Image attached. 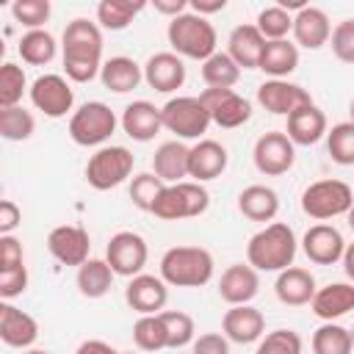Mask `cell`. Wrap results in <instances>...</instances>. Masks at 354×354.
<instances>
[{
    "mask_svg": "<svg viewBox=\"0 0 354 354\" xmlns=\"http://www.w3.org/2000/svg\"><path fill=\"white\" fill-rule=\"evenodd\" d=\"M144 80L160 94H171L185 83V64L177 53H155L144 64Z\"/></svg>",
    "mask_w": 354,
    "mask_h": 354,
    "instance_id": "20",
    "label": "cell"
},
{
    "mask_svg": "<svg viewBox=\"0 0 354 354\" xmlns=\"http://www.w3.org/2000/svg\"><path fill=\"white\" fill-rule=\"evenodd\" d=\"M260 290V277H257V268H252L249 263H235L230 266L221 279H218V296L235 307V304H249Z\"/></svg>",
    "mask_w": 354,
    "mask_h": 354,
    "instance_id": "22",
    "label": "cell"
},
{
    "mask_svg": "<svg viewBox=\"0 0 354 354\" xmlns=\"http://www.w3.org/2000/svg\"><path fill=\"white\" fill-rule=\"evenodd\" d=\"M351 351H354L351 329L326 321L313 332V354H351Z\"/></svg>",
    "mask_w": 354,
    "mask_h": 354,
    "instance_id": "35",
    "label": "cell"
},
{
    "mask_svg": "<svg viewBox=\"0 0 354 354\" xmlns=\"http://www.w3.org/2000/svg\"><path fill=\"white\" fill-rule=\"evenodd\" d=\"M238 210L249 221H274L279 213V196L268 185H246L238 194Z\"/></svg>",
    "mask_w": 354,
    "mask_h": 354,
    "instance_id": "31",
    "label": "cell"
},
{
    "mask_svg": "<svg viewBox=\"0 0 354 354\" xmlns=\"http://www.w3.org/2000/svg\"><path fill=\"white\" fill-rule=\"evenodd\" d=\"M30 102L44 116L61 119V116H66L72 111L75 94H72V86L61 75H39L30 83Z\"/></svg>",
    "mask_w": 354,
    "mask_h": 354,
    "instance_id": "13",
    "label": "cell"
},
{
    "mask_svg": "<svg viewBox=\"0 0 354 354\" xmlns=\"http://www.w3.org/2000/svg\"><path fill=\"white\" fill-rule=\"evenodd\" d=\"M343 268H346V277L354 279V241L346 243V252H343Z\"/></svg>",
    "mask_w": 354,
    "mask_h": 354,
    "instance_id": "55",
    "label": "cell"
},
{
    "mask_svg": "<svg viewBox=\"0 0 354 354\" xmlns=\"http://www.w3.org/2000/svg\"><path fill=\"white\" fill-rule=\"evenodd\" d=\"M11 14L19 25H25L30 30H41V25L53 14V6H50V0H17L11 6Z\"/></svg>",
    "mask_w": 354,
    "mask_h": 354,
    "instance_id": "45",
    "label": "cell"
},
{
    "mask_svg": "<svg viewBox=\"0 0 354 354\" xmlns=\"http://www.w3.org/2000/svg\"><path fill=\"white\" fill-rule=\"evenodd\" d=\"M163 326H166V340H169V348H183L188 343H194V318L183 310H163L158 313Z\"/></svg>",
    "mask_w": 354,
    "mask_h": 354,
    "instance_id": "44",
    "label": "cell"
},
{
    "mask_svg": "<svg viewBox=\"0 0 354 354\" xmlns=\"http://www.w3.org/2000/svg\"><path fill=\"white\" fill-rule=\"evenodd\" d=\"M274 290H277V299L282 304H288V307H304L318 293L313 274L307 268H296V266L279 271V277L274 282Z\"/></svg>",
    "mask_w": 354,
    "mask_h": 354,
    "instance_id": "25",
    "label": "cell"
},
{
    "mask_svg": "<svg viewBox=\"0 0 354 354\" xmlns=\"http://www.w3.org/2000/svg\"><path fill=\"white\" fill-rule=\"evenodd\" d=\"M36 130V119L22 105L17 108H0V136L6 141H28Z\"/></svg>",
    "mask_w": 354,
    "mask_h": 354,
    "instance_id": "38",
    "label": "cell"
},
{
    "mask_svg": "<svg viewBox=\"0 0 354 354\" xmlns=\"http://www.w3.org/2000/svg\"><path fill=\"white\" fill-rule=\"evenodd\" d=\"M207 205H210V194L202 188V183L185 180L177 185H166V191L160 194V199L152 207V216H158L163 221L196 218L207 210Z\"/></svg>",
    "mask_w": 354,
    "mask_h": 354,
    "instance_id": "6",
    "label": "cell"
},
{
    "mask_svg": "<svg viewBox=\"0 0 354 354\" xmlns=\"http://www.w3.org/2000/svg\"><path fill=\"white\" fill-rule=\"evenodd\" d=\"M326 152L340 166H354V122H340L326 130Z\"/></svg>",
    "mask_w": 354,
    "mask_h": 354,
    "instance_id": "40",
    "label": "cell"
},
{
    "mask_svg": "<svg viewBox=\"0 0 354 354\" xmlns=\"http://www.w3.org/2000/svg\"><path fill=\"white\" fill-rule=\"evenodd\" d=\"M293 39L296 47H307V50H318L332 39V25L326 11L307 6L304 11H299L293 17Z\"/></svg>",
    "mask_w": 354,
    "mask_h": 354,
    "instance_id": "26",
    "label": "cell"
},
{
    "mask_svg": "<svg viewBox=\"0 0 354 354\" xmlns=\"http://www.w3.org/2000/svg\"><path fill=\"white\" fill-rule=\"evenodd\" d=\"M28 88V80H25V69L6 61L0 66V108H17L22 94Z\"/></svg>",
    "mask_w": 354,
    "mask_h": 354,
    "instance_id": "43",
    "label": "cell"
},
{
    "mask_svg": "<svg viewBox=\"0 0 354 354\" xmlns=\"http://www.w3.org/2000/svg\"><path fill=\"white\" fill-rule=\"evenodd\" d=\"M166 191V183L155 174V171H144V174H136L133 183H130V199L138 210H147L152 213L155 202L160 199V194Z\"/></svg>",
    "mask_w": 354,
    "mask_h": 354,
    "instance_id": "41",
    "label": "cell"
},
{
    "mask_svg": "<svg viewBox=\"0 0 354 354\" xmlns=\"http://www.w3.org/2000/svg\"><path fill=\"white\" fill-rule=\"evenodd\" d=\"M122 130L133 138V141H152L160 130H163V116L160 108H155L147 100H136L124 108L122 113Z\"/></svg>",
    "mask_w": 354,
    "mask_h": 354,
    "instance_id": "24",
    "label": "cell"
},
{
    "mask_svg": "<svg viewBox=\"0 0 354 354\" xmlns=\"http://www.w3.org/2000/svg\"><path fill=\"white\" fill-rule=\"evenodd\" d=\"M257 102L268 111V113H277V116H290L296 108L301 105H310L313 97L304 86L299 83H290V80H266L260 83L257 88Z\"/></svg>",
    "mask_w": 354,
    "mask_h": 354,
    "instance_id": "15",
    "label": "cell"
},
{
    "mask_svg": "<svg viewBox=\"0 0 354 354\" xmlns=\"http://www.w3.org/2000/svg\"><path fill=\"white\" fill-rule=\"evenodd\" d=\"M346 221H348V227H351V230H354V205H351V210H348V213H346Z\"/></svg>",
    "mask_w": 354,
    "mask_h": 354,
    "instance_id": "56",
    "label": "cell"
},
{
    "mask_svg": "<svg viewBox=\"0 0 354 354\" xmlns=\"http://www.w3.org/2000/svg\"><path fill=\"white\" fill-rule=\"evenodd\" d=\"M88 249H91V241H88V232L83 227L61 224V227H53L47 235V252L61 266H77L80 268L88 260Z\"/></svg>",
    "mask_w": 354,
    "mask_h": 354,
    "instance_id": "14",
    "label": "cell"
},
{
    "mask_svg": "<svg viewBox=\"0 0 354 354\" xmlns=\"http://www.w3.org/2000/svg\"><path fill=\"white\" fill-rule=\"evenodd\" d=\"M133 340L141 351H160V348H169V340H166V326L160 321V315H141L136 324H133Z\"/></svg>",
    "mask_w": 354,
    "mask_h": 354,
    "instance_id": "39",
    "label": "cell"
},
{
    "mask_svg": "<svg viewBox=\"0 0 354 354\" xmlns=\"http://www.w3.org/2000/svg\"><path fill=\"white\" fill-rule=\"evenodd\" d=\"M254 166L260 174L266 177H279L285 171L293 169V160H296V144L282 133V130H271V133H263L257 141H254Z\"/></svg>",
    "mask_w": 354,
    "mask_h": 354,
    "instance_id": "11",
    "label": "cell"
},
{
    "mask_svg": "<svg viewBox=\"0 0 354 354\" xmlns=\"http://www.w3.org/2000/svg\"><path fill=\"white\" fill-rule=\"evenodd\" d=\"M188 155H191V147L180 144V141H166L155 149V158H152V171L166 183V185H177V183H185L188 177Z\"/></svg>",
    "mask_w": 354,
    "mask_h": 354,
    "instance_id": "27",
    "label": "cell"
},
{
    "mask_svg": "<svg viewBox=\"0 0 354 354\" xmlns=\"http://www.w3.org/2000/svg\"><path fill=\"white\" fill-rule=\"evenodd\" d=\"M75 354H119V351L113 346H108L105 340H83Z\"/></svg>",
    "mask_w": 354,
    "mask_h": 354,
    "instance_id": "54",
    "label": "cell"
},
{
    "mask_svg": "<svg viewBox=\"0 0 354 354\" xmlns=\"http://www.w3.org/2000/svg\"><path fill=\"white\" fill-rule=\"evenodd\" d=\"M160 279L174 288H202L213 279V254L202 246H174L160 257Z\"/></svg>",
    "mask_w": 354,
    "mask_h": 354,
    "instance_id": "3",
    "label": "cell"
},
{
    "mask_svg": "<svg viewBox=\"0 0 354 354\" xmlns=\"http://www.w3.org/2000/svg\"><path fill=\"white\" fill-rule=\"evenodd\" d=\"M124 301L138 315H158V313H163V307L169 301L166 282L160 277H152V274H138V277H133L127 282Z\"/></svg>",
    "mask_w": 354,
    "mask_h": 354,
    "instance_id": "16",
    "label": "cell"
},
{
    "mask_svg": "<svg viewBox=\"0 0 354 354\" xmlns=\"http://www.w3.org/2000/svg\"><path fill=\"white\" fill-rule=\"evenodd\" d=\"M19 58L30 66H44L55 58V39L47 30H28L19 39Z\"/></svg>",
    "mask_w": 354,
    "mask_h": 354,
    "instance_id": "37",
    "label": "cell"
},
{
    "mask_svg": "<svg viewBox=\"0 0 354 354\" xmlns=\"http://www.w3.org/2000/svg\"><path fill=\"white\" fill-rule=\"evenodd\" d=\"M230 163V155H227V147L213 141V138H202L199 144L191 147V155H188V177H194V183H207V180H216L224 174Z\"/></svg>",
    "mask_w": 354,
    "mask_h": 354,
    "instance_id": "19",
    "label": "cell"
},
{
    "mask_svg": "<svg viewBox=\"0 0 354 354\" xmlns=\"http://www.w3.org/2000/svg\"><path fill=\"white\" fill-rule=\"evenodd\" d=\"M22 266V243L14 235H0V271Z\"/></svg>",
    "mask_w": 354,
    "mask_h": 354,
    "instance_id": "50",
    "label": "cell"
},
{
    "mask_svg": "<svg viewBox=\"0 0 354 354\" xmlns=\"http://www.w3.org/2000/svg\"><path fill=\"white\" fill-rule=\"evenodd\" d=\"M77 290L86 296V299H102L111 285H113V268L108 266V260H86L80 268H77Z\"/></svg>",
    "mask_w": 354,
    "mask_h": 354,
    "instance_id": "33",
    "label": "cell"
},
{
    "mask_svg": "<svg viewBox=\"0 0 354 354\" xmlns=\"http://www.w3.org/2000/svg\"><path fill=\"white\" fill-rule=\"evenodd\" d=\"M254 354H301V337L293 329H274L260 337Z\"/></svg>",
    "mask_w": 354,
    "mask_h": 354,
    "instance_id": "46",
    "label": "cell"
},
{
    "mask_svg": "<svg viewBox=\"0 0 354 354\" xmlns=\"http://www.w3.org/2000/svg\"><path fill=\"white\" fill-rule=\"evenodd\" d=\"M100 80L108 91L113 94H127L133 88H138V83L144 80V69L127 58V55H116V58H108L100 69Z\"/></svg>",
    "mask_w": 354,
    "mask_h": 354,
    "instance_id": "29",
    "label": "cell"
},
{
    "mask_svg": "<svg viewBox=\"0 0 354 354\" xmlns=\"http://www.w3.org/2000/svg\"><path fill=\"white\" fill-rule=\"evenodd\" d=\"M133 171V152L127 147H100L86 163V183L94 191L122 185Z\"/></svg>",
    "mask_w": 354,
    "mask_h": 354,
    "instance_id": "8",
    "label": "cell"
},
{
    "mask_svg": "<svg viewBox=\"0 0 354 354\" xmlns=\"http://www.w3.org/2000/svg\"><path fill=\"white\" fill-rule=\"evenodd\" d=\"M166 36H169L171 50L180 58H194V61H207L216 53V44H218L216 28L194 11H185V14L174 17L166 28Z\"/></svg>",
    "mask_w": 354,
    "mask_h": 354,
    "instance_id": "4",
    "label": "cell"
},
{
    "mask_svg": "<svg viewBox=\"0 0 354 354\" xmlns=\"http://www.w3.org/2000/svg\"><path fill=\"white\" fill-rule=\"evenodd\" d=\"M254 28L260 30V36L266 41H279L288 33H293V17L285 8H279V6H268V8H263L257 14Z\"/></svg>",
    "mask_w": 354,
    "mask_h": 354,
    "instance_id": "42",
    "label": "cell"
},
{
    "mask_svg": "<svg viewBox=\"0 0 354 354\" xmlns=\"http://www.w3.org/2000/svg\"><path fill=\"white\" fill-rule=\"evenodd\" d=\"M152 8H155L158 14H163V17L174 19V17H180V14H185L188 0H155V3H152Z\"/></svg>",
    "mask_w": 354,
    "mask_h": 354,
    "instance_id": "52",
    "label": "cell"
},
{
    "mask_svg": "<svg viewBox=\"0 0 354 354\" xmlns=\"http://www.w3.org/2000/svg\"><path fill=\"white\" fill-rule=\"evenodd\" d=\"M246 257H249V266L257 268V271H285V268H290L293 257H296L293 230L282 221L266 224L260 232H254L249 238Z\"/></svg>",
    "mask_w": 354,
    "mask_h": 354,
    "instance_id": "2",
    "label": "cell"
},
{
    "mask_svg": "<svg viewBox=\"0 0 354 354\" xmlns=\"http://www.w3.org/2000/svg\"><path fill=\"white\" fill-rule=\"evenodd\" d=\"M241 77V66L227 53H213L207 61H202V80L207 88H232Z\"/></svg>",
    "mask_w": 354,
    "mask_h": 354,
    "instance_id": "36",
    "label": "cell"
},
{
    "mask_svg": "<svg viewBox=\"0 0 354 354\" xmlns=\"http://www.w3.org/2000/svg\"><path fill=\"white\" fill-rule=\"evenodd\" d=\"M188 6H191V11H194V14H199V17H205V19H207V14L224 11V8H227V0H191Z\"/></svg>",
    "mask_w": 354,
    "mask_h": 354,
    "instance_id": "53",
    "label": "cell"
},
{
    "mask_svg": "<svg viewBox=\"0 0 354 354\" xmlns=\"http://www.w3.org/2000/svg\"><path fill=\"white\" fill-rule=\"evenodd\" d=\"M147 257H149L147 241L133 230H122V232L111 235V241L105 246V260L113 268V274H119V277H130V279L138 277L141 268L147 266Z\"/></svg>",
    "mask_w": 354,
    "mask_h": 354,
    "instance_id": "10",
    "label": "cell"
},
{
    "mask_svg": "<svg viewBox=\"0 0 354 354\" xmlns=\"http://www.w3.org/2000/svg\"><path fill=\"white\" fill-rule=\"evenodd\" d=\"M39 337V324L25 310L3 301L0 304V340L8 348H30Z\"/></svg>",
    "mask_w": 354,
    "mask_h": 354,
    "instance_id": "21",
    "label": "cell"
},
{
    "mask_svg": "<svg viewBox=\"0 0 354 354\" xmlns=\"http://www.w3.org/2000/svg\"><path fill=\"white\" fill-rule=\"evenodd\" d=\"M351 340H354V329H351Z\"/></svg>",
    "mask_w": 354,
    "mask_h": 354,
    "instance_id": "60",
    "label": "cell"
},
{
    "mask_svg": "<svg viewBox=\"0 0 354 354\" xmlns=\"http://www.w3.org/2000/svg\"><path fill=\"white\" fill-rule=\"evenodd\" d=\"M301 249H304V254H307L310 263H315V266H335L337 260H343L346 241H343V235L335 227L315 224V227H310L304 232Z\"/></svg>",
    "mask_w": 354,
    "mask_h": 354,
    "instance_id": "17",
    "label": "cell"
},
{
    "mask_svg": "<svg viewBox=\"0 0 354 354\" xmlns=\"http://www.w3.org/2000/svg\"><path fill=\"white\" fill-rule=\"evenodd\" d=\"M116 130V116L105 102H83L69 119V138L77 147H100Z\"/></svg>",
    "mask_w": 354,
    "mask_h": 354,
    "instance_id": "7",
    "label": "cell"
},
{
    "mask_svg": "<svg viewBox=\"0 0 354 354\" xmlns=\"http://www.w3.org/2000/svg\"><path fill=\"white\" fill-rule=\"evenodd\" d=\"M285 136H288L293 144H299V147L318 144V141L326 136V113H324L315 102L296 108V111L288 116Z\"/></svg>",
    "mask_w": 354,
    "mask_h": 354,
    "instance_id": "23",
    "label": "cell"
},
{
    "mask_svg": "<svg viewBox=\"0 0 354 354\" xmlns=\"http://www.w3.org/2000/svg\"><path fill=\"white\" fill-rule=\"evenodd\" d=\"M163 127L177 138H199L210 127V113L199 97H171L163 108Z\"/></svg>",
    "mask_w": 354,
    "mask_h": 354,
    "instance_id": "9",
    "label": "cell"
},
{
    "mask_svg": "<svg viewBox=\"0 0 354 354\" xmlns=\"http://www.w3.org/2000/svg\"><path fill=\"white\" fill-rule=\"evenodd\" d=\"M310 307H313V313L318 318L335 321V318H340V315H346V313L354 310V285H348V282H332V285H326V288H321L315 293V299L310 301Z\"/></svg>",
    "mask_w": 354,
    "mask_h": 354,
    "instance_id": "30",
    "label": "cell"
},
{
    "mask_svg": "<svg viewBox=\"0 0 354 354\" xmlns=\"http://www.w3.org/2000/svg\"><path fill=\"white\" fill-rule=\"evenodd\" d=\"M354 205V191L343 180H318L304 188L301 194V210L310 218L326 221L335 216H346Z\"/></svg>",
    "mask_w": 354,
    "mask_h": 354,
    "instance_id": "5",
    "label": "cell"
},
{
    "mask_svg": "<svg viewBox=\"0 0 354 354\" xmlns=\"http://www.w3.org/2000/svg\"><path fill=\"white\" fill-rule=\"evenodd\" d=\"M25 354H50V351H44V348H28Z\"/></svg>",
    "mask_w": 354,
    "mask_h": 354,
    "instance_id": "57",
    "label": "cell"
},
{
    "mask_svg": "<svg viewBox=\"0 0 354 354\" xmlns=\"http://www.w3.org/2000/svg\"><path fill=\"white\" fill-rule=\"evenodd\" d=\"M332 53L343 64H354V19H343L332 30Z\"/></svg>",
    "mask_w": 354,
    "mask_h": 354,
    "instance_id": "47",
    "label": "cell"
},
{
    "mask_svg": "<svg viewBox=\"0 0 354 354\" xmlns=\"http://www.w3.org/2000/svg\"><path fill=\"white\" fill-rule=\"evenodd\" d=\"M119 354H133V351H119Z\"/></svg>",
    "mask_w": 354,
    "mask_h": 354,
    "instance_id": "59",
    "label": "cell"
},
{
    "mask_svg": "<svg viewBox=\"0 0 354 354\" xmlns=\"http://www.w3.org/2000/svg\"><path fill=\"white\" fill-rule=\"evenodd\" d=\"M25 288H28V268H25V263L17 266V268L0 271V296H3L6 301L14 299V296H22Z\"/></svg>",
    "mask_w": 354,
    "mask_h": 354,
    "instance_id": "48",
    "label": "cell"
},
{
    "mask_svg": "<svg viewBox=\"0 0 354 354\" xmlns=\"http://www.w3.org/2000/svg\"><path fill=\"white\" fill-rule=\"evenodd\" d=\"M221 329H224V337L232 340V343H254L266 335V318L257 307L252 304H235L224 313L221 318Z\"/></svg>",
    "mask_w": 354,
    "mask_h": 354,
    "instance_id": "18",
    "label": "cell"
},
{
    "mask_svg": "<svg viewBox=\"0 0 354 354\" xmlns=\"http://www.w3.org/2000/svg\"><path fill=\"white\" fill-rule=\"evenodd\" d=\"M348 113H351V119H348V122H354V97H351V102H348Z\"/></svg>",
    "mask_w": 354,
    "mask_h": 354,
    "instance_id": "58",
    "label": "cell"
},
{
    "mask_svg": "<svg viewBox=\"0 0 354 354\" xmlns=\"http://www.w3.org/2000/svg\"><path fill=\"white\" fill-rule=\"evenodd\" d=\"M263 47H266V39L260 36V30L254 25H238V28H232V33L227 39V55L241 69H257Z\"/></svg>",
    "mask_w": 354,
    "mask_h": 354,
    "instance_id": "28",
    "label": "cell"
},
{
    "mask_svg": "<svg viewBox=\"0 0 354 354\" xmlns=\"http://www.w3.org/2000/svg\"><path fill=\"white\" fill-rule=\"evenodd\" d=\"M191 354H230V340L218 332H205L194 340Z\"/></svg>",
    "mask_w": 354,
    "mask_h": 354,
    "instance_id": "49",
    "label": "cell"
},
{
    "mask_svg": "<svg viewBox=\"0 0 354 354\" xmlns=\"http://www.w3.org/2000/svg\"><path fill=\"white\" fill-rule=\"evenodd\" d=\"M144 8V0H102L97 6V22L105 30H124Z\"/></svg>",
    "mask_w": 354,
    "mask_h": 354,
    "instance_id": "34",
    "label": "cell"
},
{
    "mask_svg": "<svg viewBox=\"0 0 354 354\" xmlns=\"http://www.w3.org/2000/svg\"><path fill=\"white\" fill-rule=\"evenodd\" d=\"M199 100L205 102V108L210 113V122L218 124V127H227V130H235V127L246 124L249 116H252L249 100H243L232 88H205L199 94Z\"/></svg>",
    "mask_w": 354,
    "mask_h": 354,
    "instance_id": "12",
    "label": "cell"
},
{
    "mask_svg": "<svg viewBox=\"0 0 354 354\" xmlns=\"http://www.w3.org/2000/svg\"><path fill=\"white\" fill-rule=\"evenodd\" d=\"M22 221V210L17 207V202L3 199L0 202V235H11Z\"/></svg>",
    "mask_w": 354,
    "mask_h": 354,
    "instance_id": "51",
    "label": "cell"
},
{
    "mask_svg": "<svg viewBox=\"0 0 354 354\" xmlns=\"http://www.w3.org/2000/svg\"><path fill=\"white\" fill-rule=\"evenodd\" d=\"M102 69V30L83 17L64 28V72L72 83H88Z\"/></svg>",
    "mask_w": 354,
    "mask_h": 354,
    "instance_id": "1",
    "label": "cell"
},
{
    "mask_svg": "<svg viewBox=\"0 0 354 354\" xmlns=\"http://www.w3.org/2000/svg\"><path fill=\"white\" fill-rule=\"evenodd\" d=\"M296 66H299V47H296L293 41H288V39L266 41L257 69H263L266 75H271V80H282V77H288Z\"/></svg>",
    "mask_w": 354,
    "mask_h": 354,
    "instance_id": "32",
    "label": "cell"
}]
</instances>
